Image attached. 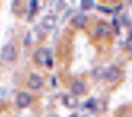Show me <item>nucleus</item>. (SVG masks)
I'll return each instance as SVG.
<instances>
[{"label":"nucleus","mask_w":132,"mask_h":117,"mask_svg":"<svg viewBox=\"0 0 132 117\" xmlns=\"http://www.w3.org/2000/svg\"><path fill=\"white\" fill-rule=\"evenodd\" d=\"M63 104L68 108H75L78 106V99L73 95H65L63 97Z\"/></svg>","instance_id":"8"},{"label":"nucleus","mask_w":132,"mask_h":117,"mask_svg":"<svg viewBox=\"0 0 132 117\" xmlns=\"http://www.w3.org/2000/svg\"><path fill=\"white\" fill-rule=\"evenodd\" d=\"M86 20H87L86 16L85 15V14L80 13V14H78V15L72 19V23H73V25L75 26L76 27H78V28H83V27L86 26Z\"/></svg>","instance_id":"7"},{"label":"nucleus","mask_w":132,"mask_h":117,"mask_svg":"<svg viewBox=\"0 0 132 117\" xmlns=\"http://www.w3.org/2000/svg\"><path fill=\"white\" fill-rule=\"evenodd\" d=\"M34 59L40 65L51 66V64H52L50 51L46 48H38L34 54Z\"/></svg>","instance_id":"1"},{"label":"nucleus","mask_w":132,"mask_h":117,"mask_svg":"<svg viewBox=\"0 0 132 117\" xmlns=\"http://www.w3.org/2000/svg\"><path fill=\"white\" fill-rule=\"evenodd\" d=\"M48 117H58L56 115V114H50V115H48Z\"/></svg>","instance_id":"14"},{"label":"nucleus","mask_w":132,"mask_h":117,"mask_svg":"<svg viewBox=\"0 0 132 117\" xmlns=\"http://www.w3.org/2000/svg\"><path fill=\"white\" fill-rule=\"evenodd\" d=\"M126 47H127L128 50H129V51H131V52H132V37H130L129 39L127 40Z\"/></svg>","instance_id":"13"},{"label":"nucleus","mask_w":132,"mask_h":117,"mask_svg":"<svg viewBox=\"0 0 132 117\" xmlns=\"http://www.w3.org/2000/svg\"><path fill=\"white\" fill-rule=\"evenodd\" d=\"M93 75L95 78L101 79V78H106V75H107V70L104 69V68H101V67L96 68V69L93 71Z\"/></svg>","instance_id":"10"},{"label":"nucleus","mask_w":132,"mask_h":117,"mask_svg":"<svg viewBox=\"0 0 132 117\" xmlns=\"http://www.w3.org/2000/svg\"><path fill=\"white\" fill-rule=\"evenodd\" d=\"M17 56V50L13 44L7 43L1 50V57L5 61H12Z\"/></svg>","instance_id":"2"},{"label":"nucleus","mask_w":132,"mask_h":117,"mask_svg":"<svg viewBox=\"0 0 132 117\" xmlns=\"http://www.w3.org/2000/svg\"><path fill=\"white\" fill-rule=\"evenodd\" d=\"M94 5V2L93 0H82L81 1V8L83 10H89L93 8Z\"/></svg>","instance_id":"12"},{"label":"nucleus","mask_w":132,"mask_h":117,"mask_svg":"<svg viewBox=\"0 0 132 117\" xmlns=\"http://www.w3.org/2000/svg\"><path fill=\"white\" fill-rule=\"evenodd\" d=\"M56 23V17L54 15H46L42 20V25L46 29H52Z\"/></svg>","instance_id":"5"},{"label":"nucleus","mask_w":132,"mask_h":117,"mask_svg":"<svg viewBox=\"0 0 132 117\" xmlns=\"http://www.w3.org/2000/svg\"><path fill=\"white\" fill-rule=\"evenodd\" d=\"M42 85H43V79L41 76L35 73H33L29 76L28 80H27V86H29V88L33 90H37L41 88Z\"/></svg>","instance_id":"3"},{"label":"nucleus","mask_w":132,"mask_h":117,"mask_svg":"<svg viewBox=\"0 0 132 117\" xmlns=\"http://www.w3.org/2000/svg\"><path fill=\"white\" fill-rule=\"evenodd\" d=\"M96 33H97V35L99 36H101V37H105V36H107L108 35V33H109V28H108V27L106 24L100 25L96 30Z\"/></svg>","instance_id":"11"},{"label":"nucleus","mask_w":132,"mask_h":117,"mask_svg":"<svg viewBox=\"0 0 132 117\" xmlns=\"http://www.w3.org/2000/svg\"><path fill=\"white\" fill-rule=\"evenodd\" d=\"M70 117H78V115L77 114H72L70 115Z\"/></svg>","instance_id":"15"},{"label":"nucleus","mask_w":132,"mask_h":117,"mask_svg":"<svg viewBox=\"0 0 132 117\" xmlns=\"http://www.w3.org/2000/svg\"><path fill=\"white\" fill-rule=\"evenodd\" d=\"M31 102V97L27 93L22 92L18 94L16 98V103L19 107L25 108L30 104Z\"/></svg>","instance_id":"4"},{"label":"nucleus","mask_w":132,"mask_h":117,"mask_svg":"<svg viewBox=\"0 0 132 117\" xmlns=\"http://www.w3.org/2000/svg\"><path fill=\"white\" fill-rule=\"evenodd\" d=\"M71 92L75 95H81L85 92V85L80 81H76L71 86Z\"/></svg>","instance_id":"9"},{"label":"nucleus","mask_w":132,"mask_h":117,"mask_svg":"<svg viewBox=\"0 0 132 117\" xmlns=\"http://www.w3.org/2000/svg\"><path fill=\"white\" fill-rule=\"evenodd\" d=\"M120 77V70L116 66H113L108 68L107 70V75L106 78H108L109 81L114 82L116 80L118 79V78Z\"/></svg>","instance_id":"6"}]
</instances>
